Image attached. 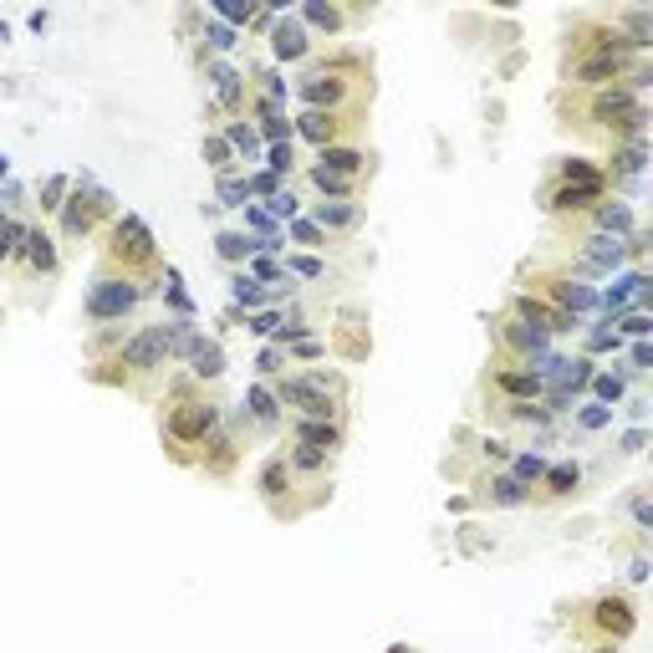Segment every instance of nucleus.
Listing matches in <instances>:
<instances>
[{
    "label": "nucleus",
    "mask_w": 653,
    "mask_h": 653,
    "mask_svg": "<svg viewBox=\"0 0 653 653\" xmlns=\"http://www.w3.org/2000/svg\"><path fill=\"white\" fill-rule=\"evenodd\" d=\"M373 51L363 47H332V51H312L302 67H297V83H291V98L302 108H373Z\"/></svg>",
    "instance_id": "f257e3e1"
},
{
    "label": "nucleus",
    "mask_w": 653,
    "mask_h": 653,
    "mask_svg": "<svg viewBox=\"0 0 653 653\" xmlns=\"http://www.w3.org/2000/svg\"><path fill=\"white\" fill-rule=\"evenodd\" d=\"M225 424V403L210 393L204 384H194L189 373L168 378L164 399H159V439H164V454L174 465L194 469V454L210 435Z\"/></svg>",
    "instance_id": "f03ea898"
},
{
    "label": "nucleus",
    "mask_w": 653,
    "mask_h": 653,
    "mask_svg": "<svg viewBox=\"0 0 653 653\" xmlns=\"http://www.w3.org/2000/svg\"><path fill=\"white\" fill-rule=\"evenodd\" d=\"M168 368V342H164V322H143L128 332V342L113 352V357H102L92 363V384H108V388H128V393H149Z\"/></svg>",
    "instance_id": "7ed1b4c3"
},
{
    "label": "nucleus",
    "mask_w": 653,
    "mask_h": 653,
    "mask_svg": "<svg viewBox=\"0 0 653 653\" xmlns=\"http://www.w3.org/2000/svg\"><path fill=\"white\" fill-rule=\"evenodd\" d=\"M271 393L291 419H342L348 424L352 384L342 368H297L271 378Z\"/></svg>",
    "instance_id": "20e7f679"
},
{
    "label": "nucleus",
    "mask_w": 653,
    "mask_h": 653,
    "mask_svg": "<svg viewBox=\"0 0 653 653\" xmlns=\"http://www.w3.org/2000/svg\"><path fill=\"white\" fill-rule=\"evenodd\" d=\"M98 271H113V276H128V281H159L164 276V255H159V240L138 215H123L98 235Z\"/></svg>",
    "instance_id": "39448f33"
},
{
    "label": "nucleus",
    "mask_w": 653,
    "mask_h": 653,
    "mask_svg": "<svg viewBox=\"0 0 653 653\" xmlns=\"http://www.w3.org/2000/svg\"><path fill=\"white\" fill-rule=\"evenodd\" d=\"M117 219V200L113 189H102L98 179H77L67 194V204L56 210V240H67V246H83V240H98L108 225Z\"/></svg>",
    "instance_id": "423d86ee"
},
{
    "label": "nucleus",
    "mask_w": 653,
    "mask_h": 653,
    "mask_svg": "<svg viewBox=\"0 0 653 653\" xmlns=\"http://www.w3.org/2000/svg\"><path fill=\"white\" fill-rule=\"evenodd\" d=\"M164 281V276H159ZM159 281H128V276H113V271H92V286H87V322L92 327H117V322H128L138 306L149 302Z\"/></svg>",
    "instance_id": "0eeeda50"
},
{
    "label": "nucleus",
    "mask_w": 653,
    "mask_h": 653,
    "mask_svg": "<svg viewBox=\"0 0 653 653\" xmlns=\"http://www.w3.org/2000/svg\"><path fill=\"white\" fill-rule=\"evenodd\" d=\"M577 613V633H587L592 643H628L638 633V603L628 592H598V598H587L582 607H572Z\"/></svg>",
    "instance_id": "6e6552de"
},
{
    "label": "nucleus",
    "mask_w": 653,
    "mask_h": 653,
    "mask_svg": "<svg viewBox=\"0 0 653 653\" xmlns=\"http://www.w3.org/2000/svg\"><path fill=\"white\" fill-rule=\"evenodd\" d=\"M291 134L312 149H337V143H363L368 134V108H302L291 117Z\"/></svg>",
    "instance_id": "1a4fd4ad"
},
{
    "label": "nucleus",
    "mask_w": 653,
    "mask_h": 653,
    "mask_svg": "<svg viewBox=\"0 0 653 653\" xmlns=\"http://www.w3.org/2000/svg\"><path fill=\"white\" fill-rule=\"evenodd\" d=\"M520 281H531V286H516V291H531V297L552 302L556 312H567V317H577V322H582L587 312H598V286L577 281V276H567L562 266H547V261L520 266Z\"/></svg>",
    "instance_id": "9d476101"
},
{
    "label": "nucleus",
    "mask_w": 653,
    "mask_h": 653,
    "mask_svg": "<svg viewBox=\"0 0 653 653\" xmlns=\"http://www.w3.org/2000/svg\"><path fill=\"white\" fill-rule=\"evenodd\" d=\"M297 475H291V465H286V454L281 450H271L266 460H261V469H255V495H261V505H266L276 520H302L306 516V501L297 495ZM317 501V495H312ZM327 505V501H317Z\"/></svg>",
    "instance_id": "9b49d317"
},
{
    "label": "nucleus",
    "mask_w": 653,
    "mask_h": 653,
    "mask_svg": "<svg viewBox=\"0 0 653 653\" xmlns=\"http://www.w3.org/2000/svg\"><path fill=\"white\" fill-rule=\"evenodd\" d=\"M240 439H271L281 435L286 424V409L276 403V393H271V384H261L255 378L251 388H246V399H240V409H235V419H225Z\"/></svg>",
    "instance_id": "f8f14e48"
},
{
    "label": "nucleus",
    "mask_w": 653,
    "mask_h": 653,
    "mask_svg": "<svg viewBox=\"0 0 653 653\" xmlns=\"http://www.w3.org/2000/svg\"><path fill=\"white\" fill-rule=\"evenodd\" d=\"M490 342H495V357H505V363H526V368L552 352V337H541L537 327L516 322L511 312H495V322H490Z\"/></svg>",
    "instance_id": "ddd939ff"
},
{
    "label": "nucleus",
    "mask_w": 653,
    "mask_h": 653,
    "mask_svg": "<svg viewBox=\"0 0 653 653\" xmlns=\"http://www.w3.org/2000/svg\"><path fill=\"white\" fill-rule=\"evenodd\" d=\"M204 83H210V98H215V108L225 117H246V102H251V83H246V72L230 67L225 56H210L204 51Z\"/></svg>",
    "instance_id": "4468645a"
},
{
    "label": "nucleus",
    "mask_w": 653,
    "mask_h": 653,
    "mask_svg": "<svg viewBox=\"0 0 653 653\" xmlns=\"http://www.w3.org/2000/svg\"><path fill=\"white\" fill-rule=\"evenodd\" d=\"M603 200H607V189H598V185H556V179L541 185V210L552 219H577V225H582Z\"/></svg>",
    "instance_id": "2eb2a0df"
},
{
    "label": "nucleus",
    "mask_w": 653,
    "mask_h": 653,
    "mask_svg": "<svg viewBox=\"0 0 653 653\" xmlns=\"http://www.w3.org/2000/svg\"><path fill=\"white\" fill-rule=\"evenodd\" d=\"M505 312H511L516 322H526V327H537L541 337H572V332H582V322L567 317V312H556L552 302H541V297H531V291H511Z\"/></svg>",
    "instance_id": "dca6fc26"
},
{
    "label": "nucleus",
    "mask_w": 653,
    "mask_h": 653,
    "mask_svg": "<svg viewBox=\"0 0 653 653\" xmlns=\"http://www.w3.org/2000/svg\"><path fill=\"white\" fill-rule=\"evenodd\" d=\"M240 454H246V439L235 435L230 424H219L215 435L200 444V454H194V469H200L204 480H235V469H240Z\"/></svg>",
    "instance_id": "f3484780"
},
{
    "label": "nucleus",
    "mask_w": 653,
    "mask_h": 653,
    "mask_svg": "<svg viewBox=\"0 0 653 653\" xmlns=\"http://www.w3.org/2000/svg\"><path fill=\"white\" fill-rule=\"evenodd\" d=\"M486 384H490V393H501V399H520V403H541V393H547V384H541L526 363H505V357H490Z\"/></svg>",
    "instance_id": "a211bd4d"
},
{
    "label": "nucleus",
    "mask_w": 653,
    "mask_h": 653,
    "mask_svg": "<svg viewBox=\"0 0 653 653\" xmlns=\"http://www.w3.org/2000/svg\"><path fill=\"white\" fill-rule=\"evenodd\" d=\"M286 444H306V450H327V454H342L348 444V424L342 419H286Z\"/></svg>",
    "instance_id": "6ab92c4d"
},
{
    "label": "nucleus",
    "mask_w": 653,
    "mask_h": 653,
    "mask_svg": "<svg viewBox=\"0 0 653 653\" xmlns=\"http://www.w3.org/2000/svg\"><path fill=\"white\" fill-rule=\"evenodd\" d=\"M312 51H317V36L306 32L302 21H297V16H276V26H271V56H276V62L302 67Z\"/></svg>",
    "instance_id": "aec40b11"
},
{
    "label": "nucleus",
    "mask_w": 653,
    "mask_h": 653,
    "mask_svg": "<svg viewBox=\"0 0 653 653\" xmlns=\"http://www.w3.org/2000/svg\"><path fill=\"white\" fill-rule=\"evenodd\" d=\"M475 501L490 511H520V505H531V490L511 480L505 469H486V475H475Z\"/></svg>",
    "instance_id": "412c9836"
},
{
    "label": "nucleus",
    "mask_w": 653,
    "mask_h": 653,
    "mask_svg": "<svg viewBox=\"0 0 653 653\" xmlns=\"http://www.w3.org/2000/svg\"><path fill=\"white\" fill-rule=\"evenodd\" d=\"M577 490H582V460H547V475L537 480L531 501L556 505V501H572Z\"/></svg>",
    "instance_id": "4be33fe9"
},
{
    "label": "nucleus",
    "mask_w": 653,
    "mask_h": 653,
    "mask_svg": "<svg viewBox=\"0 0 653 653\" xmlns=\"http://www.w3.org/2000/svg\"><path fill=\"white\" fill-rule=\"evenodd\" d=\"M312 164L327 168V174H342V179H363V185H368L373 168H378V153L363 149V143H337V149H322Z\"/></svg>",
    "instance_id": "5701e85b"
},
{
    "label": "nucleus",
    "mask_w": 653,
    "mask_h": 653,
    "mask_svg": "<svg viewBox=\"0 0 653 653\" xmlns=\"http://www.w3.org/2000/svg\"><path fill=\"white\" fill-rule=\"evenodd\" d=\"M306 219H312V225H322L327 235H352V230H363L368 204H363V200H317Z\"/></svg>",
    "instance_id": "b1692460"
},
{
    "label": "nucleus",
    "mask_w": 653,
    "mask_h": 653,
    "mask_svg": "<svg viewBox=\"0 0 653 653\" xmlns=\"http://www.w3.org/2000/svg\"><path fill=\"white\" fill-rule=\"evenodd\" d=\"M16 266H26L32 276H56V266H62L56 235H47L41 225H26V240H21V251H16Z\"/></svg>",
    "instance_id": "393cba45"
},
{
    "label": "nucleus",
    "mask_w": 653,
    "mask_h": 653,
    "mask_svg": "<svg viewBox=\"0 0 653 653\" xmlns=\"http://www.w3.org/2000/svg\"><path fill=\"white\" fill-rule=\"evenodd\" d=\"M603 16L613 21V32L628 41L633 56H649L653 51V11H643V5H618V11H603Z\"/></svg>",
    "instance_id": "a878e982"
},
{
    "label": "nucleus",
    "mask_w": 653,
    "mask_h": 653,
    "mask_svg": "<svg viewBox=\"0 0 653 653\" xmlns=\"http://www.w3.org/2000/svg\"><path fill=\"white\" fill-rule=\"evenodd\" d=\"M332 342H337V352L348 357V363H357V357H368L373 352V337H368V317L352 306V312H342L337 317V332H332Z\"/></svg>",
    "instance_id": "bb28decb"
},
{
    "label": "nucleus",
    "mask_w": 653,
    "mask_h": 653,
    "mask_svg": "<svg viewBox=\"0 0 653 653\" xmlns=\"http://www.w3.org/2000/svg\"><path fill=\"white\" fill-rule=\"evenodd\" d=\"M582 225H587V230H598V235H613V240H628V235L638 230L633 210H628L623 200H613V194H607V200L598 204V210H592V215H587Z\"/></svg>",
    "instance_id": "cd10ccee"
},
{
    "label": "nucleus",
    "mask_w": 653,
    "mask_h": 653,
    "mask_svg": "<svg viewBox=\"0 0 653 653\" xmlns=\"http://www.w3.org/2000/svg\"><path fill=\"white\" fill-rule=\"evenodd\" d=\"M552 179L556 185H598L607 189V168L587 153H567V159H552Z\"/></svg>",
    "instance_id": "c85d7f7f"
},
{
    "label": "nucleus",
    "mask_w": 653,
    "mask_h": 653,
    "mask_svg": "<svg viewBox=\"0 0 653 653\" xmlns=\"http://www.w3.org/2000/svg\"><path fill=\"white\" fill-rule=\"evenodd\" d=\"M185 373L194 378V384H219V373H225V348H219L215 337H204L194 342V352L185 357Z\"/></svg>",
    "instance_id": "c756f323"
},
{
    "label": "nucleus",
    "mask_w": 653,
    "mask_h": 653,
    "mask_svg": "<svg viewBox=\"0 0 653 653\" xmlns=\"http://www.w3.org/2000/svg\"><path fill=\"white\" fill-rule=\"evenodd\" d=\"M297 21H302L306 32L342 36L352 26V11H342V5H332V0H312V5H302V11H297Z\"/></svg>",
    "instance_id": "7c9ffc66"
},
{
    "label": "nucleus",
    "mask_w": 653,
    "mask_h": 653,
    "mask_svg": "<svg viewBox=\"0 0 653 653\" xmlns=\"http://www.w3.org/2000/svg\"><path fill=\"white\" fill-rule=\"evenodd\" d=\"M302 174L317 200H363V189H368L363 179H342V174H327V168H317V164H306Z\"/></svg>",
    "instance_id": "2f4dec72"
},
{
    "label": "nucleus",
    "mask_w": 653,
    "mask_h": 653,
    "mask_svg": "<svg viewBox=\"0 0 653 653\" xmlns=\"http://www.w3.org/2000/svg\"><path fill=\"white\" fill-rule=\"evenodd\" d=\"M215 251H219V261H225V266H246L255 251H271V255H276L281 246H261V240H251L246 230H219Z\"/></svg>",
    "instance_id": "473e14b6"
},
{
    "label": "nucleus",
    "mask_w": 653,
    "mask_h": 653,
    "mask_svg": "<svg viewBox=\"0 0 653 653\" xmlns=\"http://www.w3.org/2000/svg\"><path fill=\"white\" fill-rule=\"evenodd\" d=\"M164 342H168V363H185L194 352V342H200L194 317H164Z\"/></svg>",
    "instance_id": "72a5a7b5"
},
{
    "label": "nucleus",
    "mask_w": 653,
    "mask_h": 653,
    "mask_svg": "<svg viewBox=\"0 0 653 653\" xmlns=\"http://www.w3.org/2000/svg\"><path fill=\"white\" fill-rule=\"evenodd\" d=\"M72 185H77L72 174H47V179H41V189H36V210H41V215H56V210L67 204Z\"/></svg>",
    "instance_id": "f704fd0d"
},
{
    "label": "nucleus",
    "mask_w": 653,
    "mask_h": 653,
    "mask_svg": "<svg viewBox=\"0 0 653 653\" xmlns=\"http://www.w3.org/2000/svg\"><path fill=\"white\" fill-rule=\"evenodd\" d=\"M204 164H210V174H240V159H235L230 138L225 134H204Z\"/></svg>",
    "instance_id": "c9c22d12"
},
{
    "label": "nucleus",
    "mask_w": 653,
    "mask_h": 653,
    "mask_svg": "<svg viewBox=\"0 0 653 653\" xmlns=\"http://www.w3.org/2000/svg\"><path fill=\"white\" fill-rule=\"evenodd\" d=\"M230 302L246 306V312H255V306L271 302V286H261L255 276H246V271H235V276H230Z\"/></svg>",
    "instance_id": "e433bc0d"
},
{
    "label": "nucleus",
    "mask_w": 653,
    "mask_h": 653,
    "mask_svg": "<svg viewBox=\"0 0 653 653\" xmlns=\"http://www.w3.org/2000/svg\"><path fill=\"white\" fill-rule=\"evenodd\" d=\"M505 475H511V480H520L526 490H537V480L547 475V454H531V450L511 454V460H505Z\"/></svg>",
    "instance_id": "4c0bfd02"
},
{
    "label": "nucleus",
    "mask_w": 653,
    "mask_h": 653,
    "mask_svg": "<svg viewBox=\"0 0 653 653\" xmlns=\"http://www.w3.org/2000/svg\"><path fill=\"white\" fill-rule=\"evenodd\" d=\"M215 194H219V210H246V204H251V185H246V174H219Z\"/></svg>",
    "instance_id": "58836bf2"
},
{
    "label": "nucleus",
    "mask_w": 653,
    "mask_h": 653,
    "mask_svg": "<svg viewBox=\"0 0 653 653\" xmlns=\"http://www.w3.org/2000/svg\"><path fill=\"white\" fill-rule=\"evenodd\" d=\"M598 352H623V337L613 332V322L582 327V357H598Z\"/></svg>",
    "instance_id": "ea45409f"
},
{
    "label": "nucleus",
    "mask_w": 653,
    "mask_h": 653,
    "mask_svg": "<svg viewBox=\"0 0 653 653\" xmlns=\"http://www.w3.org/2000/svg\"><path fill=\"white\" fill-rule=\"evenodd\" d=\"M286 235H291V246H302V251H327V246H332V235L322 230V225H312L306 215L291 219V230Z\"/></svg>",
    "instance_id": "a19ab883"
},
{
    "label": "nucleus",
    "mask_w": 653,
    "mask_h": 653,
    "mask_svg": "<svg viewBox=\"0 0 653 653\" xmlns=\"http://www.w3.org/2000/svg\"><path fill=\"white\" fill-rule=\"evenodd\" d=\"M225 138H230L235 159H251V153H261V134H255L246 117H235V123H225Z\"/></svg>",
    "instance_id": "79ce46f5"
},
{
    "label": "nucleus",
    "mask_w": 653,
    "mask_h": 653,
    "mask_svg": "<svg viewBox=\"0 0 653 653\" xmlns=\"http://www.w3.org/2000/svg\"><path fill=\"white\" fill-rule=\"evenodd\" d=\"M21 240H26V219H16V215H5V210H0V266H5V261H16Z\"/></svg>",
    "instance_id": "37998d69"
},
{
    "label": "nucleus",
    "mask_w": 653,
    "mask_h": 653,
    "mask_svg": "<svg viewBox=\"0 0 653 653\" xmlns=\"http://www.w3.org/2000/svg\"><path fill=\"white\" fill-rule=\"evenodd\" d=\"M291 368V357H286L281 342H266L261 348V357H255V373H261V384H271V378H281V373Z\"/></svg>",
    "instance_id": "c03bdc74"
},
{
    "label": "nucleus",
    "mask_w": 653,
    "mask_h": 653,
    "mask_svg": "<svg viewBox=\"0 0 653 653\" xmlns=\"http://www.w3.org/2000/svg\"><path fill=\"white\" fill-rule=\"evenodd\" d=\"M281 266L291 281H327V266H322L317 255H286Z\"/></svg>",
    "instance_id": "a18cd8bd"
},
{
    "label": "nucleus",
    "mask_w": 653,
    "mask_h": 653,
    "mask_svg": "<svg viewBox=\"0 0 653 653\" xmlns=\"http://www.w3.org/2000/svg\"><path fill=\"white\" fill-rule=\"evenodd\" d=\"M266 174L291 179V174H297V149H291V143H271L266 149Z\"/></svg>",
    "instance_id": "49530a36"
},
{
    "label": "nucleus",
    "mask_w": 653,
    "mask_h": 653,
    "mask_svg": "<svg viewBox=\"0 0 653 653\" xmlns=\"http://www.w3.org/2000/svg\"><path fill=\"white\" fill-rule=\"evenodd\" d=\"M255 83H261V98H271V102H281L286 108V98H291V83H286L276 67H255Z\"/></svg>",
    "instance_id": "de8ad7c7"
},
{
    "label": "nucleus",
    "mask_w": 653,
    "mask_h": 653,
    "mask_svg": "<svg viewBox=\"0 0 653 653\" xmlns=\"http://www.w3.org/2000/svg\"><path fill=\"white\" fill-rule=\"evenodd\" d=\"M572 419H577V429L598 435V429H607V424H613V409H607V403H582V409H577Z\"/></svg>",
    "instance_id": "09e8293b"
},
{
    "label": "nucleus",
    "mask_w": 653,
    "mask_h": 653,
    "mask_svg": "<svg viewBox=\"0 0 653 653\" xmlns=\"http://www.w3.org/2000/svg\"><path fill=\"white\" fill-rule=\"evenodd\" d=\"M592 393H598V403H618L623 393H628V384H623V373H592Z\"/></svg>",
    "instance_id": "8fccbe9b"
},
{
    "label": "nucleus",
    "mask_w": 653,
    "mask_h": 653,
    "mask_svg": "<svg viewBox=\"0 0 653 653\" xmlns=\"http://www.w3.org/2000/svg\"><path fill=\"white\" fill-rule=\"evenodd\" d=\"M613 332L618 337H633V342H643V337L653 332L649 312H623V317H613Z\"/></svg>",
    "instance_id": "3c124183"
},
{
    "label": "nucleus",
    "mask_w": 653,
    "mask_h": 653,
    "mask_svg": "<svg viewBox=\"0 0 653 653\" xmlns=\"http://www.w3.org/2000/svg\"><path fill=\"white\" fill-rule=\"evenodd\" d=\"M204 41H210V56H225V51H235L240 36H235L230 26H219V21H204Z\"/></svg>",
    "instance_id": "603ef678"
},
{
    "label": "nucleus",
    "mask_w": 653,
    "mask_h": 653,
    "mask_svg": "<svg viewBox=\"0 0 653 653\" xmlns=\"http://www.w3.org/2000/svg\"><path fill=\"white\" fill-rule=\"evenodd\" d=\"M297 210H302V200H297V189H291V185H286L281 194H271V200H266V215L271 219H297Z\"/></svg>",
    "instance_id": "864d4df0"
},
{
    "label": "nucleus",
    "mask_w": 653,
    "mask_h": 653,
    "mask_svg": "<svg viewBox=\"0 0 653 653\" xmlns=\"http://www.w3.org/2000/svg\"><path fill=\"white\" fill-rule=\"evenodd\" d=\"M281 322H286V312H255V317H246V327H251L255 337H266V342H276V332H281Z\"/></svg>",
    "instance_id": "5fc2aeb1"
},
{
    "label": "nucleus",
    "mask_w": 653,
    "mask_h": 653,
    "mask_svg": "<svg viewBox=\"0 0 653 653\" xmlns=\"http://www.w3.org/2000/svg\"><path fill=\"white\" fill-rule=\"evenodd\" d=\"M286 357H291V363H322V357H327V342H322V337H302V342L286 348Z\"/></svg>",
    "instance_id": "6e6d98bb"
},
{
    "label": "nucleus",
    "mask_w": 653,
    "mask_h": 653,
    "mask_svg": "<svg viewBox=\"0 0 653 653\" xmlns=\"http://www.w3.org/2000/svg\"><path fill=\"white\" fill-rule=\"evenodd\" d=\"M246 185H251V194H261V200L281 194V179H276V174H266V168H261V174H246Z\"/></svg>",
    "instance_id": "4d7b16f0"
},
{
    "label": "nucleus",
    "mask_w": 653,
    "mask_h": 653,
    "mask_svg": "<svg viewBox=\"0 0 653 653\" xmlns=\"http://www.w3.org/2000/svg\"><path fill=\"white\" fill-rule=\"evenodd\" d=\"M628 363H633V368H628V373H649V363H653V348H649V342H633V348H628Z\"/></svg>",
    "instance_id": "13d9d810"
},
{
    "label": "nucleus",
    "mask_w": 653,
    "mask_h": 653,
    "mask_svg": "<svg viewBox=\"0 0 653 653\" xmlns=\"http://www.w3.org/2000/svg\"><path fill=\"white\" fill-rule=\"evenodd\" d=\"M633 520H638V531H649V526H653V505H649V495H633Z\"/></svg>",
    "instance_id": "bf43d9fd"
},
{
    "label": "nucleus",
    "mask_w": 653,
    "mask_h": 653,
    "mask_svg": "<svg viewBox=\"0 0 653 653\" xmlns=\"http://www.w3.org/2000/svg\"><path fill=\"white\" fill-rule=\"evenodd\" d=\"M643 444H649V429H628V435H623V454H638Z\"/></svg>",
    "instance_id": "052dcab7"
},
{
    "label": "nucleus",
    "mask_w": 653,
    "mask_h": 653,
    "mask_svg": "<svg viewBox=\"0 0 653 653\" xmlns=\"http://www.w3.org/2000/svg\"><path fill=\"white\" fill-rule=\"evenodd\" d=\"M587 653H618V643H592Z\"/></svg>",
    "instance_id": "680f3d73"
}]
</instances>
